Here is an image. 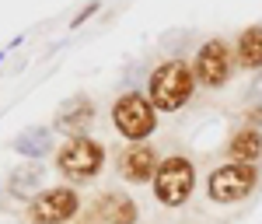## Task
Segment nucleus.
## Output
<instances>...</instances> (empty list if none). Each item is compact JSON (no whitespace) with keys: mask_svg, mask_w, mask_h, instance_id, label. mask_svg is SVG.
Segmentation results:
<instances>
[{"mask_svg":"<svg viewBox=\"0 0 262 224\" xmlns=\"http://www.w3.org/2000/svg\"><path fill=\"white\" fill-rule=\"evenodd\" d=\"M91 119H95V105L88 102V98H77V102L60 116V126L67 130V133H77V137H81V130H88Z\"/></svg>","mask_w":262,"mask_h":224,"instance_id":"f8f14e48","label":"nucleus"},{"mask_svg":"<svg viewBox=\"0 0 262 224\" xmlns=\"http://www.w3.org/2000/svg\"><path fill=\"white\" fill-rule=\"evenodd\" d=\"M112 126L119 130L126 140L140 144V140H147V137L158 130V109L150 105L147 95H140V91H126V95L116 98V105H112Z\"/></svg>","mask_w":262,"mask_h":224,"instance_id":"f03ea898","label":"nucleus"},{"mask_svg":"<svg viewBox=\"0 0 262 224\" xmlns=\"http://www.w3.org/2000/svg\"><path fill=\"white\" fill-rule=\"evenodd\" d=\"M56 168L70 182H88V179H95L105 168V147L95 137H84V133L81 137H70L56 151Z\"/></svg>","mask_w":262,"mask_h":224,"instance_id":"7ed1b4c3","label":"nucleus"},{"mask_svg":"<svg viewBox=\"0 0 262 224\" xmlns=\"http://www.w3.org/2000/svg\"><path fill=\"white\" fill-rule=\"evenodd\" d=\"M259 186V168L252 161H227L210 175V200L213 203H242Z\"/></svg>","mask_w":262,"mask_h":224,"instance_id":"39448f33","label":"nucleus"},{"mask_svg":"<svg viewBox=\"0 0 262 224\" xmlns=\"http://www.w3.org/2000/svg\"><path fill=\"white\" fill-rule=\"evenodd\" d=\"M234 60L245 70H259L262 67V25H248L238 42H234Z\"/></svg>","mask_w":262,"mask_h":224,"instance_id":"9d476101","label":"nucleus"},{"mask_svg":"<svg viewBox=\"0 0 262 224\" xmlns=\"http://www.w3.org/2000/svg\"><path fill=\"white\" fill-rule=\"evenodd\" d=\"M196 91V77L192 67H185L182 60H164L161 67H154L150 84H147V98L158 112H179L189 105Z\"/></svg>","mask_w":262,"mask_h":224,"instance_id":"f257e3e1","label":"nucleus"},{"mask_svg":"<svg viewBox=\"0 0 262 224\" xmlns=\"http://www.w3.org/2000/svg\"><path fill=\"white\" fill-rule=\"evenodd\" d=\"M158 151L154 144H129L126 151L119 154V175L133 186L154 182V172H158Z\"/></svg>","mask_w":262,"mask_h":224,"instance_id":"6e6552de","label":"nucleus"},{"mask_svg":"<svg viewBox=\"0 0 262 224\" xmlns=\"http://www.w3.org/2000/svg\"><path fill=\"white\" fill-rule=\"evenodd\" d=\"M81 214V196L70 186H53L28 203V221L32 224H67Z\"/></svg>","mask_w":262,"mask_h":224,"instance_id":"0eeeda50","label":"nucleus"},{"mask_svg":"<svg viewBox=\"0 0 262 224\" xmlns=\"http://www.w3.org/2000/svg\"><path fill=\"white\" fill-rule=\"evenodd\" d=\"M227 154H231V161H252L255 165L262 158V133L255 126L238 130V133L231 137V144H227Z\"/></svg>","mask_w":262,"mask_h":224,"instance_id":"9b49d317","label":"nucleus"},{"mask_svg":"<svg viewBox=\"0 0 262 224\" xmlns=\"http://www.w3.org/2000/svg\"><path fill=\"white\" fill-rule=\"evenodd\" d=\"M231 70H234V53L224 39L203 42L192 56V77L203 88H224L231 81Z\"/></svg>","mask_w":262,"mask_h":224,"instance_id":"423d86ee","label":"nucleus"},{"mask_svg":"<svg viewBox=\"0 0 262 224\" xmlns=\"http://www.w3.org/2000/svg\"><path fill=\"white\" fill-rule=\"evenodd\" d=\"M140 210L133 203V196L126 193H105L98 203H95V221L101 224H137Z\"/></svg>","mask_w":262,"mask_h":224,"instance_id":"1a4fd4ad","label":"nucleus"},{"mask_svg":"<svg viewBox=\"0 0 262 224\" xmlns=\"http://www.w3.org/2000/svg\"><path fill=\"white\" fill-rule=\"evenodd\" d=\"M196 189V165L182 154H171L154 172V193L164 207H182Z\"/></svg>","mask_w":262,"mask_h":224,"instance_id":"20e7f679","label":"nucleus"},{"mask_svg":"<svg viewBox=\"0 0 262 224\" xmlns=\"http://www.w3.org/2000/svg\"><path fill=\"white\" fill-rule=\"evenodd\" d=\"M95 11H98V0H95V4H88V7H84L81 14H77V18L70 21V28H81L84 21H88V18H91V14H95Z\"/></svg>","mask_w":262,"mask_h":224,"instance_id":"ddd939ff","label":"nucleus"}]
</instances>
